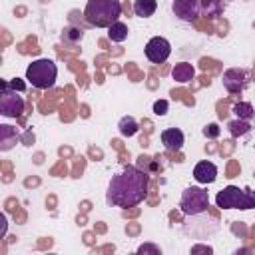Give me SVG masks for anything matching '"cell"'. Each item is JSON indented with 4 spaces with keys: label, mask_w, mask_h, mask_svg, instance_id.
I'll return each instance as SVG.
<instances>
[{
    "label": "cell",
    "mask_w": 255,
    "mask_h": 255,
    "mask_svg": "<svg viewBox=\"0 0 255 255\" xmlns=\"http://www.w3.org/2000/svg\"><path fill=\"white\" fill-rule=\"evenodd\" d=\"M147 189H149V173L135 165H126L120 173H116L110 179L106 191V203L122 209L135 207L145 199Z\"/></svg>",
    "instance_id": "1"
},
{
    "label": "cell",
    "mask_w": 255,
    "mask_h": 255,
    "mask_svg": "<svg viewBox=\"0 0 255 255\" xmlns=\"http://www.w3.org/2000/svg\"><path fill=\"white\" fill-rule=\"evenodd\" d=\"M122 16L120 0H88L84 8V18L96 28H110Z\"/></svg>",
    "instance_id": "2"
},
{
    "label": "cell",
    "mask_w": 255,
    "mask_h": 255,
    "mask_svg": "<svg viewBox=\"0 0 255 255\" xmlns=\"http://www.w3.org/2000/svg\"><path fill=\"white\" fill-rule=\"evenodd\" d=\"M215 203L221 209H253L255 207V189L237 185H227L215 195Z\"/></svg>",
    "instance_id": "3"
},
{
    "label": "cell",
    "mask_w": 255,
    "mask_h": 255,
    "mask_svg": "<svg viewBox=\"0 0 255 255\" xmlns=\"http://www.w3.org/2000/svg\"><path fill=\"white\" fill-rule=\"evenodd\" d=\"M56 78H58V66L54 64V60L38 58L26 68V80L38 90H50L56 84Z\"/></svg>",
    "instance_id": "4"
},
{
    "label": "cell",
    "mask_w": 255,
    "mask_h": 255,
    "mask_svg": "<svg viewBox=\"0 0 255 255\" xmlns=\"http://www.w3.org/2000/svg\"><path fill=\"white\" fill-rule=\"evenodd\" d=\"M179 207L185 215L205 213L207 207H209V193L203 187H197V185L185 187L183 193H181V199H179Z\"/></svg>",
    "instance_id": "5"
},
{
    "label": "cell",
    "mask_w": 255,
    "mask_h": 255,
    "mask_svg": "<svg viewBox=\"0 0 255 255\" xmlns=\"http://www.w3.org/2000/svg\"><path fill=\"white\" fill-rule=\"evenodd\" d=\"M24 112V100L20 94H16L14 88L8 86V82H2L0 92V114L4 118H18Z\"/></svg>",
    "instance_id": "6"
},
{
    "label": "cell",
    "mask_w": 255,
    "mask_h": 255,
    "mask_svg": "<svg viewBox=\"0 0 255 255\" xmlns=\"http://www.w3.org/2000/svg\"><path fill=\"white\" fill-rule=\"evenodd\" d=\"M169 54H171V44H169L165 38H161V36H153V38L145 44V56H147V60L153 62V64L165 62V60L169 58Z\"/></svg>",
    "instance_id": "7"
},
{
    "label": "cell",
    "mask_w": 255,
    "mask_h": 255,
    "mask_svg": "<svg viewBox=\"0 0 255 255\" xmlns=\"http://www.w3.org/2000/svg\"><path fill=\"white\" fill-rule=\"evenodd\" d=\"M223 88L229 92V94H239L247 88L249 84V74L241 68H229L223 72Z\"/></svg>",
    "instance_id": "8"
},
{
    "label": "cell",
    "mask_w": 255,
    "mask_h": 255,
    "mask_svg": "<svg viewBox=\"0 0 255 255\" xmlns=\"http://www.w3.org/2000/svg\"><path fill=\"white\" fill-rule=\"evenodd\" d=\"M171 10L173 14L183 20V22H193L197 20V16L201 14L199 10V0H173L171 2Z\"/></svg>",
    "instance_id": "9"
},
{
    "label": "cell",
    "mask_w": 255,
    "mask_h": 255,
    "mask_svg": "<svg viewBox=\"0 0 255 255\" xmlns=\"http://www.w3.org/2000/svg\"><path fill=\"white\" fill-rule=\"evenodd\" d=\"M183 131L179 128H167L161 131V143L165 145L167 151H179L183 147Z\"/></svg>",
    "instance_id": "10"
},
{
    "label": "cell",
    "mask_w": 255,
    "mask_h": 255,
    "mask_svg": "<svg viewBox=\"0 0 255 255\" xmlns=\"http://www.w3.org/2000/svg\"><path fill=\"white\" fill-rule=\"evenodd\" d=\"M193 177H195V181H199L203 185L213 183L217 179V165L211 161H199L193 167Z\"/></svg>",
    "instance_id": "11"
},
{
    "label": "cell",
    "mask_w": 255,
    "mask_h": 255,
    "mask_svg": "<svg viewBox=\"0 0 255 255\" xmlns=\"http://www.w3.org/2000/svg\"><path fill=\"white\" fill-rule=\"evenodd\" d=\"M171 78L177 82V84H187L195 78V68L189 64V62H179L173 66L171 70Z\"/></svg>",
    "instance_id": "12"
},
{
    "label": "cell",
    "mask_w": 255,
    "mask_h": 255,
    "mask_svg": "<svg viewBox=\"0 0 255 255\" xmlns=\"http://www.w3.org/2000/svg\"><path fill=\"white\" fill-rule=\"evenodd\" d=\"M223 0H199V10L207 20H213L223 14Z\"/></svg>",
    "instance_id": "13"
},
{
    "label": "cell",
    "mask_w": 255,
    "mask_h": 255,
    "mask_svg": "<svg viewBox=\"0 0 255 255\" xmlns=\"http://www.w3.org/2000/svg\"><path fill=\"white\" fill-rule=\"evenodd\" d=\"M155 8H157V2H155V0H135V2H133V12H135V16H139V18H149V16H153Z\"/></svg>",
    "instance_id": "14"
},
{
    "label": "cell",
    "mask_w": 255,
    "mask_h": 255,
    "mask_svg": "<svg viewBox=\"0 0 255 255\" xmlns=\"http://www.w3.org/2000/svg\"><path fill=\"white\" fill-rule=\"evenodd\" d=\"M118 128H120V133H122L124 137H131V135H135V133H137V129H139V126H137L135 118H131V116H124V118L120 120Z\"/></svg>",
    "instance_id": "15"
},
{
    "label": "cell",
    "mask_w": 255,
    "mask_h": 255,
    "mask_svg": "<svg viewBox=\"0 0 255 255\" xmlns=\"http://www.w3.org/2000/svg\"><path fill=\"white\" fill-rule=\"evenodd\" d=\"M108 38L112 40V42H124L126 38H128V26L124 24V22H114L110 28H108Z\"/></svg>",
    "instance_id": "16"
},
{
    "label": "cell",
    "mask_w": 255,
    "mask_h": 255,
    "mask_svg": "<svg viewBox=\"0 0 255 255\" xmlns=\"http://www.w3.org/2000/svg\"><path fill=\"white\" fill-rule=\"evenodd\" d=\"M0 135H2V143H0V149L2 151L10 149L16 143V137H18V133L10 126H0Z\"/></svg>",
    "instance_id": "17"
},
{
    "label": "cell",
    "mask_w": 255,
    "mask_h": 255,
    "mask_svg": "<svg viewBox=\"0 0 255 255\" xmlns=\"http://www.w3.org/2000/svg\"><path fill=\"white\" fill-rule=\"evenodd\" d=\"M229 133L233 135V137H241V135H245V133H249L251 131V126H249V122L247 120H233V122H229Z\"/></svg>",
    "instance_id": "18"
},
{
    "label": "cell",
    "mask_w": 255,
    "mask_h": 255,
    "mask_svg": "<svg viewBox=\"0 0 255 255\" xmlns=\"http://www.w3.org/2000/svg\"><path fill=\"white\" fill-rule=\"evenodd\" d=\"M233 114L239 118V120H251L253 116H255V110H253V106L249 104V102H237L235 106H233Z\"/></svg>",
    "instance_id": "19"
},
{
    "label": "cell",
    "mask_w": 255,
    "mask_h": 255,
    "mask_svg": "<svg viewBox=\"0 0 255 255\" xmlns=\"http://www.w3.org/2000/svg\"><path fill=\"white\" fill-rule=\"evenodd\" d=\"M82 38H84V30L82 28H76V26H68L62 32V40L66 44H78Z\"/></svg>",
    "instance_id": "20"
},
{
    "label": "cell",
    "mask_w": 255,
    "mask_h": 255,
    "mask_svg": "<svg viewBox=\"0 0 255 255\" xmlns=\"http://www.w3.org/2000/svg\"><path fill=\"white\" fill-rule=\"evenodd\" d=\"M167 108H169V104H167L165 100H157V102L153 104V114H155V116H165V114H167Z\"/></svg>",
    "instance_id": "21"
},
{
    "label": "cell",
    "mask_w": 255,
    "mask_h": 255,
    "mask_svg": "<svg viewBox=\"0 0 255 255\" xmlns=\"http://www.w3.org/2000/svg\"><path fill=\"white\" fill-rule=\"evenodd\" d=\"M219 131H221V129H219L217 124H207V126L203 128V135H205V137H217Z\"/></svg>",
    "instance_id": "22"
},
{
    "label": "cell",
    "mask_w": 255,
    "mask_h": 255,
    "mask_svg": "<svg viewBox=\"0 0 255 255\" xmlns=\"http://www.w3.org/2000/svg\"><path fill=\"white\" fill-rule=\"evenodd\" d=\"M137 253H153V255H159L161 253V249L159 247H155V245H151V243H143V245H139L137 247Z\"/></svg>",
    "instance_id": "23"
},
{
    "label": "cell",
    "mask_w": 255,
    "mask_h": 255,
    "mask_svg": "<svg viewBox=\"0 0 255 255\" xmlns=\"http://www.w3.org/2000/svg\"><path fill=\"white\" fill-rule=\"evenodd\" d=\"M8 86H10V88H14V90H20V92L24 90V84H22V82H20L18 78H14V80H10V82H8Z\"/></svg>",
    "instance_id": "24"
},
{
    "label": "cell",
    "mask_w": 255,
    "mask_h": 255,
    "mask_svg": "<svg viewBox=\"0 0 255 255\" xmlns=\"http://www.w3.org/2000/svg\"><path fill=\"white\" fill-rule=\"evenodd\" d=\"M197 251H203V253H211L213 249H211V247H207V245H195V247H191V253H197Z\"/></svg>",
    "instance_id": "25"
},
{
    "label": "cell",
    "mask_w": 255,
    "mask_h": 255,
    "mask_svg": "<svg viewBox=\"0 0 255 255\" xmlns=\"http://www.w3.org/2000/svg\"><path fill=\"white\" fill-rule=\"evenodd\" d=\"M6 235V215H2V237Z\"/></svg>",
    "instance_id": "26"
}]
</instances>
